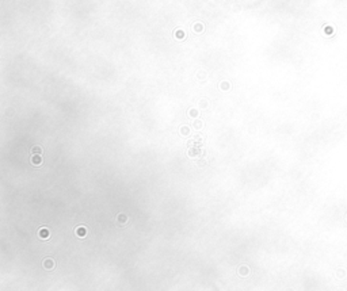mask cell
Segmentation results:
<instances>
[{
	"instance_id": "1",
	"label": "cell",
	"mask_w": 347,
	"mask_h": 291,
	"mask_svg": "<svg viewBox=\"0 0 347 291\" xmlns=\"http://www.w3.org/2000/svg\"><path fill=\"white\" fill-rule=\"evenodd\" d=\"M40 237L41 238H49V230L46 229V228L40 229Z\"/></svg>"
},
{
	"instance_id": "3",
	"label": "cell",
	"mask_w": 347,
	"mask_h": 291,
	"mask_svg": "<svg viewBox=\"0 0 347 291\" xmlns=\"http://www.w3.org/2000/svg\"><path fill=\"white\" fill-rule=\"evenodd\" d=\"M45 267H46L48 269H50L52 267H53V261H52V260H46V261H45Z\"/></svg>"
},
{
	"instance_id": "2",
	"label": "cell",
	"mask_w": 347,
	"mask_h": 291,
	"mask_svg": "<svg viewBox=\"0 0 347 291\" xmlns=\"http://www.w3.org/2000/svg\"><path fill=\"white\" fill-rule=\"evenodd\" d=\"M76 233H77V236H79V237H84V236H85V229H84V228H79Z\"/></svg>"
}]
</instances>
